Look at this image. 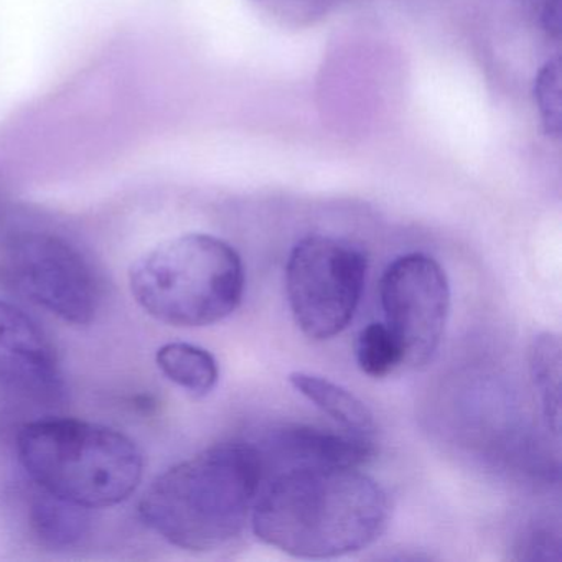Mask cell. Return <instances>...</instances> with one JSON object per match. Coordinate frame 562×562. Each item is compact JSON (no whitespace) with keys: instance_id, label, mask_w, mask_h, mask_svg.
Here are the masks:
<instances>
[{"instance_id":"obj_3","label":"cell","mask_w":562,"mask_h":562,"mask_svg":"<svg viewBox=\"0 0 562 562\" xmlns=\"http://www.w3.org/2000/svg\"><path fill=\"white\" fill-rule=\"evenodd\" d=\"M18 456L38 488L88 509L126 502L144 473L143 453L130 437L74 417L25 424Z\"/></svg>"},{"instance_id":"obj_13","label":"cell","mask_w":562,"mask_h":562,"mask_svg":"<svg viewBox=\"0 0 562 562\" xmlns=\"http://www.w3.org/2000/svg\"><path fill=\"white\" fill-rule=\"evenodd\" d=\"M529 371L549 429L558 436L561 427V340L551 331L532 338Z\"/></svg>"},{"instance_id":"obj_6","label":"cell","mask_w":562,"mask_h":562,"mask_svg":"<svg viewBox=\"0 0 562 562\" xmlns=\"http://www.w3.org/2000/svg\"><path fill=\"white\" fill-rule=\"evenodd\" d=\"M9 285L61 321L88 325L100 307V288L90 262L60 236L19 233L2 255Z\"/></svg>"},{"instance_id":"obj_7","label":"cell","mask_w":562,"mask_h":562,"mask_svg":"<svg viewBox=\"0 0 562 562\" xmlns=\"http://www.w3.org/2000/svg\"><path fill=\"white\" fill-rule=\"evenodd\" d=\"M386 327L403 351V367L432 363L446 335L450 285L442 266L423 252L394 259L380 282Z\"/></svg>"},{"instance_id":"obj_5","label":"cell","mask_w":562,"mask_h":562,"mask_svg":"<svg viewBox=\"0 0 562 562\" xmlns=\"http://www.w3.org/2000/svg\"><path fill=\"white\" fill-rule=\"evenodd\" d=\"M367 271V255L345 239H301L285 266V292L302 334L312 340L340 335L357 314Z\"/></svg>"},{"instance_id":"obj_1","label":"cell","mask_w":562,"mask_h":562,"mask_svg":"<svg viewBox=\"0 0 562 562\" xmlns=\"http://www.w3.org/2000/svg\"><path fill=\"white\" fill-rule=\"evenodd\" d=\"M390 518L386 490L360 469L299 467L266 480L251 528L294 558L334 559L373 544Z\"/></svg>"},{"instance_id":"obj_14","label":"cell","mask_w":562,"mask_h":562,"mask_svg":"<svg viewBox=\"0 0 562 562\" xmlns=\"http://www.w3.org/2000/svg\"><path fill=\"white\" fill-rule=\"evenodd\" d=\"M357 361L371 378H384L403 367V351L384 324H370L357 337Z\"/></svg>"},{"instance_id":"obj_10","label":"cell","mask_w":562,"mask_h":562,"mask_svg":"<svg viewBox=\"0 0 562 562\" xmlns=\"http://www.w3.org/2000/svg\"><path fill=\"white\" fill-rule=\"evenodd\" d=\"M289 383L305 400L311 401L315 407L327 414L338 426L347 432L370 437L374 430V417L370 407L355 396L347 387L318 376V374L294 371L289 374Z\"/></svg>"},{"instance_id":"obj_4","label":"cell","mask_w":562,"mask_h":562,"mask_svg":"<svg viewBox=\"0 0 562 562\" xmlns=\"http://www.w3.org/2000/svg\"><path fill=\"white\" fill-rule=\"evenodd\" d=\"M245 284L238 251L203 233L156 246L130 271L137 304L172 327H206L225 321L241 304Z\"/></svg>"},{"instance_id":"obj_8","label":"cell","mask_w":562,"mask_h":562,"mask_svg":"<svg viewBox=\"0 0 562 562\" xmlns=\"http://www.w3.org/2000/svg\"><path fill=\"white\" fill-rule=\"evenodd\" d=\"M0 384L35 401L61 394L54 345L37 322L18 305L0 302Z\"/></svg>"},{"instance_id":"obj_11","label":"cell","mask_w":562,"mask_h":562,"mask_svg":"<svg viewBox=\"0 0 562 562\" xmlns=\"http://www.w3.org/2000/svg\"><path fill=\"white\" fill-rule=\"evenodd\" d=\"M90 509L41 490L32 502L31 521L35 535L52 548L77 544L90 528Z\"/></svg>"},{"instance_id":"obj_15","label":"cell","mask_w":562,"mask_h":562,"mask_svg":"<svg viewBox=\"0 0 562 562\" xmlns=\"http://www.w3.org/2000/svg\"><path fill=\"white\" fill-rule=\"evenodd\" d=\"M535 101L546 133L558 137L561 133V65L558 58L549 60L539 70L535 81Z\"/></svg>"},{"instance_id":"obj_9","label":"cell","mask_w":562,"mask_h":562,"mask_svg":"<svg viewBox=\"0 0 562 562\" xmlns=\"http://www.w3.org/2000/svg\"><path fill=\"white\" fill-rule=\"evenodd\" d=\"M252 446L261 459L265 482L276 473L299 467L361 469L376 453L370 437L304 424L272 427L252 440Z\"/></svg>"},{"instance_id":"obj_12","label":"cell","mask_w":562,"mask_h":562,"mask_svg":"<svg viewBox=\"0 0 562 562\" xmlns=\"http://www.w3.org/2000/svg\"><path fill=\"white\" fill-rule=\"evenodd\" d=\"M156 360L160 371L192 396H206L218 383L220 370L215 357L196 345L182 341L164 345L157 351Z\"/></svg>"},{"instance_id":"obj_2","label":"cell","mask_w":562,"mask_h":562,"mask_svg":"<svg viewBox=\"0 0 562 562\" xmlns=\"http://www.w3.org/2000/svg\"><path fill=\"white\" fill-rule=\"evenodd\" d=\"M262 485L252 442L216 443L157 476L140 499V518L177 548L218 551L251 526Z\"/></svg>"}]
</instances>
